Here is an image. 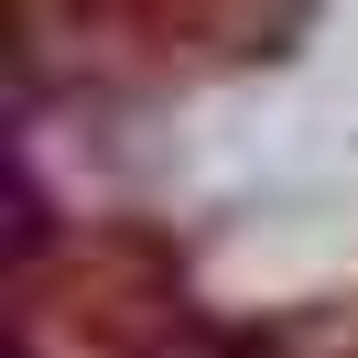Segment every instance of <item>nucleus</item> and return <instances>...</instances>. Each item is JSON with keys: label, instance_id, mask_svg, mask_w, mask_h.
I'll return each instance as SVG.
<instances>
[{"label": "nucleus", "instance_id": "nucleus-1", "mask_svg": "<svg viewBox=\"0 0 358 358\" xmlns=\"http://www.w3.org/2000/svg\"><path fill=\"white\" fill-rule=\"evenodd\" d=\"M206 358H228V348H206Z\"/></svg>", "mask_w": 358, "mask_h": 358}]
</instances>
